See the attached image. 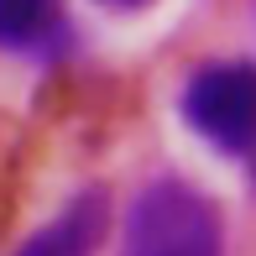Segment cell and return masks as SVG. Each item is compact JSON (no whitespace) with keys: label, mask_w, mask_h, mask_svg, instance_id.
Returning <instances> with one entry per match:
<instances>
[{"label":"cell","mask_w":256,"mask_h":256,"mask_svg":"<svg viewBox=\"0 0 256 256\" xmlns=\"http://www.w3.org/2000/svg\"><path fill=\"white\" fill-rule=\"evenodd\" d=\"M104 225H110V199H104V188H89L68 199L37 236H26V246L16 256H94L104 240Z\"/></svg>","instance_id":"3"},{"label":"cell","mask_w":256,"mask_h":256,"mask_svg":"<svg viewBox=\"0 0 256 256\" xmlns=\"http://www.w3.org/2000/svg\"><path fill=\"white\" fill-rule=\"evenodd\" d=\"M120 256H225L220 209L183 178H157L131 199Z\"/></svg>","instance_id":"1"},{"label":"cell","mask_w":256,"mask_h":256,"mask_svg":"<svg viewBox=\"0 0 256 256\" xmlns=\"http://www.w3.org/2000/svg\"><path fill=\"white\" fill-rule=\"evenodd\" d=\"M63 37V0H0V48L37 58Z\"/></svg>","instance_id":"4"},{"label":"cell","mask_w":256,"mask_h":256,"mask_svg":"<svg viewBox=\"0 0 256 256\" xmlns=\"http://www.w3.org/2000/svg\"><path fill=\"white\" fill-rule=\"evenodd\" d=\"M94 6H104V10H146L152 0H94Z\"/></svg>","instance_id":"5"},{"label":"cell","mask_w":256,"mask_h":256,"mask_svg":"<svg viewBox=\"0 0 256 256\" xmlns=\"http://www.w3.org/2000/svg\"><path fill=\"white\" fill-rule=\"evenodd\" d=\"M183 120L220 152H256V68L204 63L183 89Z\"/></svg>","instance_id":"2"}]
</instances>
